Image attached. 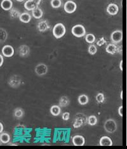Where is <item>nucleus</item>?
Instances as JSON below:
<instances>
[{"instance_id":"3","label":"nucleus","mask_w":127,"mask_h":149,"mask_svg":"<svg viewBox=\"0 0 127 149\" xmlns=\"http://www.w3.org/2000/svg\"><path fill=\"white\" fill-rule=\"evenodd\" d=\"M104 130L109 133H113L117 130V125L114 119H109L105 122Z\"/></svg>"},{"instance_id":"25","label":"nucleus","mask_w":127,"mask_h":149,"mask_svg":"<svg viewBox=\"0 0 127 149\" xmlns=\"http://www.w3.org/2000/svg\"><path fill=\"white\" fill-rule=\"evenodd\" d=\"M85 40L89 43H94L95 41V37L93 34H88L85 36Z\"/></svg>"},{"instance_id":"1","label":"nucleus","mask_w":127,"mask_h":149,"mask_svg":"<svg viewBox=\"0 0 127 149\" xmlns=\"http://www.w3.org/2000/svg\"><path fill=\"white\" fill-rule=\"evenodd\" d=\"M66 27L62 23H59L55 25L53 29V35L57 39L62 38L66 34Z\"/></svg>"},{"instance_id":"14","label":"nucleus","mask_w":127,"mask_h":149,"mask_svg":"<svg viewBox=\"0 0 127 149\" xmlns=\"http://www.w3.org/2000/svg\"><path fill=\"white\" fill-rule=\"evenodd\" d=\"M100 146H112V141L109 136H102L100 139Z\"/></svg>"},{"instance_id":"19","label":"nucleus","mask_w":127,"mask_h":149,"mask_svg":"<svg viewBox=\"0 0 127 149\" xmlns=\"http://www.w3.org/2000/svg\"><path fill=\"white\" fill-rule=\"evenodd\" d=\"M38 5L35 3L33 0H27V1L24 3V7L27 10H33L34 8H36Z\"/></svg>"},{"instance_id":"5","label":"nucleus","mask_w":127,"mask_h":149,"mask_svg":"<svg viewBox=\"0 0 127 149\" xmlns=\"http://www.w3.org/2000/svg\"><path fill=\"white\" fill-rule=\"evenodd\" d=\"M111 41L114 42V43H118V42H121L123 40V33L120 30H117L114 31L113 33L111 34Z\"/></svg>"},{"instance_id":"39","label":"nucleus","mask_w":127,"mask_h":149,"mask_svg":"<svg viewBox=\"0 0 127 149\" xmlns=\"http://www.w3.org/2000/svg\"><path fill=\"white\" fill-rule=\"evenodd\" d=\"M17 1L18 2H22L24 1V0H17Z\"/></svg>"},{"instance_id":"13","label":"nucleus","mask_w":127,"mask_h":149,"mask_svg":"<svg viewBox=\"0 0 127 149\" xmlns=\"http://www.w3.org/2000/svg\"><path fill=\"white\" fill-rule=\"evenodd\" d=\"M13 6V3L12 0H3L1 3V7L5 11L11 10Z\"/></svg>"},{"instance_id":"22","label":"nucleus","mask_w":127,"mask_h":149,"mask_svg":"<svg viewBox=\"0 0 127 149\" xmlns=\"http://www.w3.org/2000/svg\"><path fill=\"white\" fill-rule=\"evenodd\" d=\"M61 108L59 105H53L50 109V112L53 116H57L61 113Z\"/></svg>"},{"instance_id":"26","label":"nucleus","mask_w":127,"mask_h":149,"mask_svg":"<svg viewBox=\"0 0 127 149\" xmlns=\"http://www.w3.org/2000/svg\"><path fill=\"white\" fill-rule=\"evenodd\" d=\"M51 5L54 8H59L62 5L61 0H52Z\"/></svg>"},{"instance_id":"10","label":"nucleus","mask_w":127,"mask_h":149,"mask_svg":"<svg viewBox=\"0 0 127 149\" xmlns=\"http://www.w3.org/2000/svg\"><path fill=\"white\" fill-rule=\"evenodd\" d=\"M119 8L117 5L111 3L107 7V12L111 15H115L118 13Z\"/></svg>"},{"instance_id":"28","label":"nucleus","mask_w":127,"mask_h":149,"mask_svg":"<svg viewBox=\"0 0 127 149\" xmlns=\"http://www.w3.org/2000/svg\"><path fill=\"white\" fill-rule=\"evenodd\" d=\"M88 123L91 126H94L97 124V119L96 116H90L89 119H88Z\"/></svg>"},{"instance_id":"16","label":"nucleus","mask_w":127,"mask_h":149,"mask_svg":"<svg viewBox=\"0 0 127 149\" xmlns=\"http://www.w3.org/2000/svg\"><path fill=\"white\" fill-rule=\"evenodd\" d=\"M19 19L22 22L29 23L31 20V16L29 13L24 12L20 13V15H19Z\"/></svg>"},{"instance_id":"34","label":"nucleus","mask_w":127,"mask_h":149,"mask_svg":"<svg viewBox=\"0 0 127 149\" xmlns=\"http://www.w3.org/2000/svg\"><path fill=\"white\" fill-rule=\"evenodd\" d=\"M3 62H4V59H3V56L0 54V67L2 66Z\"/></svg>"},{"instance_id":"27","label":"nucleus","mask_w":127,"mask_h":149,"mask_svg":"<svg viewBox=\"0 0 127 149\" xmlns=\"http://www.w3.org/2000/svg\"><path fill=\"white\" fill-rule=\"evenodd\" d=\"M14 115L17 118H21L24 116V111L21 108H17L15 110Z\"/></svg>"},{"instance_id":"31","label":"nucleus","mask_w":127,"mask_h":149,"mask_svg":"<svg viewBox=\"0 0 127 149\" xmlns=\"http://www.w3.org/2000/svg\"><path fill=\"white\" fill-rule=\"evenodd\" d=\"M70 118V113L69 112H65L63 113L62 115V119L64 120H68Z\"/></svg>"},{"instance_id":"15","label":"nucleus","mask_w":127,"mask_h":149,"mask_svg":"<svg viewBox=\"0 0 127 149\" xmlns=\"http://www.w3.org/2000/svg\"><path fill=\"white\" fill-rule=\"evenodd\" d=\"M30 49L26 45H22L19 48V53L21 56H26L29 54Z\"/></svg>"},{"instance_id":"23","label":"nucleus","mask_w":127,"mask_h":149,"mask_svg":"<svg viewBox=\"0 0 127 149\" xmlns=\"http://www.w3.org/2000/svg\"><path fill=\"white\" fill-rule=\"evenodd\" d=\"M89 97H88L86 95H80L78 98V102L80 103V104L82 105L87 104L88 103H89Z\"/></svg>"},{"instance_id":"21","label":"nucleus","mask_w":127,"mask_h":149,"mask_svg":"<svg viewBox=\"0 0 127 149\" xmlns=\"http://www.w3.org/2000/svg\"><path fill=\"white\" fill-rule=\"evenodd\" d=\"M10 140V136L8 133H1L0 134V141L3 143H8Z\"/></svg>"},{"instance_id":"38","label":"nucleus","mask_w":127,"mask_h":149,"mask_svg":"<svg viewBox=\"0 0 127 149\" xmlns=\"http://www.w3.org/2000/svg\"><path fill=\"white\" fill-rule=\"evenodd\" d=\"M120 97L121 99H123V91H121V93H120Z\"/></svg>"},{"instance_id":"4","label":"nucleus","mask_w":127,"mask_h":149,"mask_svg":"<svg viewBox=\"0 0 127 149\" xmlns=\"http://www.w3.org/2000/svg\"><path fill=\"white\" fill-rule=\"evenodd\" d=\"M64 10L68 13H73L76 11L77 6L76 3L73 1H68L64 4Z\"/></svg>"},{"instance_id":"20","label":"nucleus","mask_w":127,"mask_h":149,"mask_svg":"<svg viewBox=\"0 0 127 149\" xmlns=\"http://www.w3.org/2000/svg\"><path fill=\"white\" fill-rule=\"evenodd\" d=\"M69 103L70 102L69 98L66 97V96H62L59 100V105L62 107H67V106L69 105Z\"/></svg>"},{"instance_id":"24","label":"nucleus","mask_w":127,"mask_h":149,"mask_svg":"<svg viewBox=\"0 0 127 149\" xmlns=\"http://www.w3.org/2000/svg\"><path fill=\"white\" fill-rule=\"evenodd\" d=\"M10 15L12 19H15L17 17H19V15H20V13L18 10L16 8H12L10 10Z\"/></svg>"},{"instance_id":"9","label":"nucleus","mask_w":127,"mask_h":149,"mask_svg":"<svg viewBox=\"0 0 127 149\" xmlns=\"http://www.w3.org/2000/svg\"><path fill=\"white\" fill-rule=\"evenodd\" d=\"M73 143L75 146H83L85 143V140L83 136L81 135H76L73 136L72 139Z\"/></svg>"},{"instance_id":"36","label":"nucleus","mask_w":127,"mask_h":149,"mask_svg":"<svg viewBox=\"0 0 127 149\" xmlns=\"http://www.w3.org/2000/svg\"><path fill=\"white\" fill-rule=\"evenodd\" d=\"M33 1L36 3V4L37 5H38L39 4H40V2H41V0H33Z\"/></svg>"},{"instance_id":"7","label":"nucleus","mask_w":127,"mask_h":149,"mask_svg":"<svg viewBox=\"0 0 127 149\" xmlns=\"http://www.w3.org/2000/svg\"><path fill=\"white\" fill-rule=\"evenodd\" d=\"M2 54L6 57H11L14 55V49L10 45H5L2 49Z\"/></svg>"},{"instance_id":"33","label":"nucleus","mask_w":127,"mask_h":149,"mask_svg":"<svg viewBox=\"0 0 127 149\" xmlns=\"http://www.w3.org/2000/svg\"><path fill=\"white\" fill-rule=\"evenodd\" d=\"M118 113L121 117L123 116V106H120L118 109Z\"/></svg>"},{"instance_id":"37","label":"nucleus","mask_w":127,"mask_h":149,"mask_svg":"<svg viewBox=\"0 0 127 149\" xmlns=\"http://www.w3.org/2000/svg\"><path fill=\"white\" fill-rule=\"evenodd\" d=\"M119 68H120V70H123V60H121L120 63H119Z\"/></svg>"},{"instance_id":"32","label":"nucleus","mask_w":127,"mask_h":149,"mask_svg":"<svg viewBox=\"0 0 127 149\" xmlns=\"http://www.w3.org/2000/svg\"><path fill=\"white\" fill-rule=\"evenodd\" d=\"M105 42H106V41H105V39L104 38H100V40H98V41L97 42V45L99 46V47H101L102 45L105 44Z\"/></svg>"},{"instance_id":"30","label":"nucleus","mask_w":127,"mask_h":149,"mask_svg":"<svg viewBox=\"0 0 127 149\" xmlns=\"http://www.w3.org/2000/svg\"><path fill=\"white\" fill-rule=\"evenodd\" d=\"M96 100L98 103H102L104 101V95L103 93H98L96 96Z\"/></svg>"},{"instance_id":"11","label":"nucleus","mask_w":127,"mask_h":149,"mask_svg":"<svg viewBox=\"0 0 127 149\" xmlns=\"http://www.w3.org/2000/svg\"><path fill=\"white\" fill-rule=\"evenodd\" d=\"M50 25L47 20H41L38 24V29L40 32H45L50 29Z\"/></svg>"},{"instance_id":"2","label":"nucleus","mask_w":127,"mask_h":149,"mask_svg":"<svg viewBox=\"0 0 127 149\" xmlns=\"http://www.w3.org/2000/svg\"><path fill=\"white\" fill-rule=\"evenodd\" d=\"M71 33L75 37L82 38L84 36H85L86 30L83 26L78 24L73 27L71 29Z\"/></svg>"},{"instance_id":"18","label":"nucleus","mask_w":127,"mask_h":149,"mask_svg":"<svg viewBox=\"0 0 127 149\" xmlns=\"http://www.w3.org/2000/svg\"><path fill=\"white\" fill-rule=\"evenodd\" d=\"M117 49L118 47L114 44H109L106 48H105V50H106V52L108 53L109 54L111 55H114L116 52H117Z\"/></svg>"},{"instance_id":"29","label":"nucleus","mask_w":127,"mask_h":149,"mask_svg":"<svg viewBox=\"0 0 127 149\" xmlns=\"http://www.w3.org/2000/svg\"><path fill=\"white\" fill-rule=\"evenodd\" d=\"M97 48L94 45H90L89 48V53L90 55H95L97 53Z\"/></svg>"},{"instance_id":"8","label":"nucleus","mask_w":127,"mask_h":149,"mask_svg":"<svg viewBox=\"0 0 127 149\" xmlns=\"http://www.w3.org/2000/svg\"><path fill=\"white\" fill-rule=\"evenodd\" d=\"M21 83L20 77L18 76H13L10 78L8 81V84L11 87L17 88L20 86Z\"/></svg>"},{"instance_id":"35","label":"nucleus","mask_w":127,"mask_h":149,"mask_svg":"<svg viewBox=\"0 0 127 149\" xmlns=\"http://www.w3.org/2000/svg\"><path fill=\"white\" fill-rule=\"evenodd\" d=\"M3 131V124L0 123V134H1Z\"/></svg>"},{"instance_id":"12","label":"nucleus","mask_w":127,"mask_h":149,"mask_svg":"<svg viewBox=\"0 0 127 149\" xmlns=\"http://www.w3.org/2000/svg\"><path fill=\"white\" fill-rule=\"evenodd\" d=\"M85 122L86 118L84 116L83 117H77L76 119H75V123L73 124V126L75 128H78V127L83 126Z\"/></svg>"},{"instance_id":"6","label":"nucleus","mask_w":127,"mask_h":149,"mask_svg":"<svg viewBox=\"0 0 127 149\" xmlns=\"http://www.w3.org/2000/svg\"><path fill=\"white\" fill-rule=\"evenodd\" d=\"M35 72L38 76H41L46 74L48 72V67L44 63H40L35 68Z\"/></svg>"},{"instance_id":"17","label":"nucleus","mask_w":127,"mask_h":149,"mask_svg":"<svg viewBox=\"0 0 127 149\" xmlns=\"http://www.w3.org/2000/svg\"><path fill=\"white\" fill-rule=\"evenodd\" d=\"M32 14H33V16L34 17L35 19H39L41 18L42 16H43V13L40 8H39V7L36 6V8L32 10Z\"/></svg>"}]
</instances>
